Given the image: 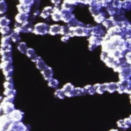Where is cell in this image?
<instances>
[{"label":"cell","instance_id":"obj_1","mask_svg":"<svg viewBox=\"0 0 131 131\" xmlns=\"http://www.w3.org/2000/svg\"><path fill=\"white\" fill-rule=\"evenodd\" d=\"M116 91L119 93H126L131 94V80L129 79L120 80L117 83Z\"/></svg>","mask_w":131,"mask_h":131},{"label":"cell","instance_id":"obj_2","mask_svg":"<svg viewBox=\"0 0 131 131\" xmlns=\"http://www.w3.org/2000/svg\"><path fill=\"white\" fill-rule=\"evenodd\" d=\"M8 116L11 122L17 123L23 120L24 117V113L20 110L15 108Z\"/></svg>","mask_w":131,"mask_h":131},{"label":"cell","instance_id":"obj_3","mask_svg":"<svg viewBox=\"0 0 131 131\" xmlns=\"http://www.w3.org/2000/svg\"><path fill=\"white\" fill-rule=\"evenodd\" d=\"M0 69L2 70L3 73L5 77L11 76L13 72L12 63L9 61H2L0 63Z\"/></svg>","mask_w":131,"mask_h":131},{"label":"cell","instance_id":"obj_4","mask_svg":"<svg viewBox=\"0 0 131 131\" xmlns=\"http://www.w3.org/2000/svg\"><path fill=\"white\" fill-rule=\"evenodd\" d=\"M49 26L44 23H39L34 26L33 33L37 35H44L49 32Z\"/></svg>","mask_w":131,"mask_h":131},{"label":"cell","instance_id":"obj_5","mask_svg":"<svg viewBox=\"0 0 131 131\" xmlns=\"http://www.w3.org/2000/svg\"><path fill=\"white\" fill-rule=\"evenodd\" d=\"M0 105L2 108L3 113L5 115H8L11 111L15 109V105L11 102L2 101Z\"/></svg>","mask_w":131,"mask_h":131},{"label":"cell","instance_id":"obj_6","mask_svg":"<svg viewBox=\"0 0 131 131\" xmlns=\"http://www.w3.org/2000/svg\"><path fill=\"white\" fill-rule=\"evenodd\" d=\"M12 50H4L0 49V54L1 55L2 61H9L13 62L12 59Z\"/></svg>","mask_w":131,"mask_h":131},{"label":"cell","instance_id":"obj_7","mask_svg":"<svg viewBox=\"0 0 131 131\" xmlns=\"http://www.w3.org/2000/svg\"><path fill=\"white\" fill-rule=\"evenodd\" d=\"M120 80L129 79L131 77V67L126 66L119 73Z\"/></svg>","mask_w":131,"mask_h":131},{"label":"cell","instance_id":"obj_8","mask_svg":"<svg viewBox=\"0 0 131 131\" xmlns=\"http://www.w3.org/2000/svg\"><path fill=\"white\" fill-rule=\"evenodd\" d=\"M30 16L29 13H18L16 15L15 19L16 23L20 24H23L29 20Z\"/></svg>","mask_w":131,"mask_h":131},{"label":"cell","instance_id":"obj_9","mask_svg":"<svg viewBox=\"0 0 131 131\" xmlns=\"http://www.w3.org/2000/svg\"><path fill=\"white\" fill-rule=\"evenodd\" d=\"M74 87L71 83H68L66 84L62 88V90L65 94V96L69 97L74 96Z\"/></svg>","mask_w":131,"mask_h":131},{"label":"cell","instance_id":"obj_10","mask_svg":"<svg viewBox=\"0 0 131 131\" xmlns=\"http://www.w3.org/2000/svg\"><path fill=\"white\" fill-rule=\"evenodd\" d=\"M34 26L32 22L28 20V21L21 25V33H32L33 31Z\"/></svg>","mask_w":131,"mask_h":131},{"label":"cell","instance_id":"obj_11","mask_svg":"<svg viewBox=\"0 0 131 131\" xmlns=\"http://www.w3.org/2000/svg\"><path fill=\"white\" fill-rule=\"evenodd\" d=\"M40 73L43 76L44 79L47 81H49L52 79L53 76V71L52 69L48 66H47L45 69L40 71Z\"/></svg>","mask_w":131,"mask_h":131},{"label":"cell","instance_id":"obj_12","mask_svg":"<svg viewBox=\"0 0 131 131\" xmlns=\"http://www.w3.org/2000/svg\"><path fill=\"white\" fill-rule=\"evenodd\" d=\"M118 126L122 129H126L131 126V118H127L123 120H120L117 122Z\"/></svg>","mask_w":131,"mask_h":131},{"label":"cell","instance_id":"obj_13","mask_svg":"<svg viewBox=\"0 0 131 131\" xmlns=\"http://www.w3.org/2000/svg\"><path fill=\"white\" fill-rule=\"evenodd\" d=\"M26 54L27 56V57L30 58L31 61L34 62H35L39 57L36 54L34 49L31 48H29L27 49Z\"/></svg>","mask_w":131,"mask_h":131},{"label":"cell","instance_id":"obj_14","mask_svg":"<svg viewBox=\"0 0 131 131\" xmlns=\"http://www.w3.org/2000/svg\"><path fill=\"white\" fill-rule=\"evenodd\" d=\"M17 9L19 13H30L31 10V7L19 3L16 6Z\"/></svg>","mask_w":131,"mask_h":131},{"label":"cell","instance_id":"obj_15","mask_svg":"<svg viewBox=\"0 0 131 131\" xmlns=\"http://www.w3.org/2000/svg\"><path fill=\"white\" fill-rule=\"evenodd\" d=\"M15 131H30L28 125H26L21 121L16 123Z\"/></svg>","mask_w":131,"mask_h":131},{"label":"cell","instance_id":"obj_16","mask_svg":"<svg viewBox=\"0 0 131 131\" xmlns=\"http://www.w3.org/2000/svg\"><path fill=\"white\" fill-rule=\"evenodd\" d=\"M6 81L4 82L3 86L5 89H13L14 83L12 76L5 77Z\"/></svg>","mask_w":131,"mask_h":131},{"label":"cell","instance_id":"obj_17","mask_svg":"<svg viewBox=\"0 0 131 131\" xmlns=\"http://www.w3.org/2000/svg\"><path fill=\"white\" fill-rule=\"evenodd\" d=\"M53 12V9L51 7H46L44 8L40 13V16L43 18H47L50 15L52 14Z\"/></svg>","mask_w":131,"mask_h":131},{"label":"cell","instance_id":"obj_18","mask_svg":"<svg viewBox=\"0 0 131 131\" xmlns=\"http://www.w3.org/2000/svg\"><path fill=\"white\" fill-rule=\"evenodd\" d=\"M10 37L11 39V41L12 42H13L14 43L19 42L21 40V38L20 36V33L14 31L13 30L12 33H11V34L10 35Z\"/></svg>","mask_w":131,"mask_h":131},{"label":"cell","instance_id":"obj_19","mask_svg":"<svg viewBox=\"0 0 131 131\" xmlns=\"http://www.w3.org/2000/svg\"><path fill=\"white\" fill-rule=\"evenodd\" d=\"M105 90L107 91L108 92L112 93H114L117 89V83L114 82H110V83H104Z\"/></svg>","mask_w":131,"mask_h":131},{"label":"cell","instance_id":"obj_20","mask_svg":"<svg viewBox=\"0 0 131 131\" xmlns=\"http://www.w3.org/2000/svg\"><path fill=\"white\" fill-rule=\"evenodd\" d=\"M35 62H36V68L40 71H41L45 69L48 66L45 63V62L42 60V59L40 56L39 57L38 59L37 60V61Z\"/></svg>","mask_w":131,"mask_h":131},{"label":"cell","instance_id":"obj_21","mask_svg":"<svg viewBox=\"0 0 131 131\" xmlns=\"http://www.w3.org/2000/svg\"><path fill=\"white\" fill-rule=\"evenodd\" d=\"M11 39L10 36H3L1 39V48L4 47L11 45Z\"/></svg>","mask_w":131,"mask_h":131},{"label":"cell","instance_id":"obj_22","mask_svg":"<svg viewBox=\"0 0 131 131\" xmlns=\"http://www.w3.org/2000/svg\"><path fill=\"white\" fill-rule=\"evenodd\" d=\"M10 23V19L6 16H3L0 17V28L8 26Z\"/></svg>","mask_w":131,"mask_h":131},{"label":"cell","instance_id":"obj_23","mask_svg":"<svg viewBox=\"0 0 131 131\" xmlns=\"http://www.w3.org/2000/svg\"><path fill=\"white\" fill-rule=\"evenodd\" d=\"M17 48L18 50L22 54H26L27 50L28 49L27 43L23 41L19 42Z\"/></svg>","mask_w":131,"mask_h":131},{"label":"cell","instance_id":"obj_24","mask_svg":"<svg viewBox=\"0 0 131 131\" xmlns=\"http://www.w3.org/2000/svg\"><path fill=\"white\" fill-rule=\"evenodd\" d=\"M93 86L95 89V92L100 94H103V92L106 91L104 83V84L97 83V84H95Z\"/></svg>","mask_w":131,"mask_h":131},{"label":"cell","instance_id":"obj_25","mask_svg":"<svg viewBox=\"0 0 131 131\" xmlns=\"http://www.w3.org/2000/svg\"><path fill=\"white\" fill-rule=\"evenodd\" d=\"M12 31L9 26L0 28V33L3 36H10Z\"/></svg>","mask_w":131,"mask_h":131},{"label":"cell","instance_id":"obj_26","mask_svg":"<svg viewBox=\"0 0 131 131\" xmlns=\"http://www.w3.org/2000/svg\"><path fill=\"white\" fill-rule=\"evenodd\" d=\"M60 31V27L58 25H52L50 27L49 29V33L52 35H55L58 33Z\"/></svg>","mask_w":131,"mask_h":131},{"label":"cell","instance_id":"obj_27","mask_svg":"<svg viewBox=\"0 0 131 131\" xmlns=\"http://www.w3.org/2000/svg\"><path fill=\"white\" fill-rule=\"evenodd\" d=\"M3 94L5 96H15L16 94V90L13 89H5Z\"/></svg>","mask_w":131,"mask_h":131},{"label":"cell","instance_id":"obj_28","mask_svg":"<svg viewBox=\"0 0 131 131\" xmlns=\"http://www.w3.org/2000/svg\"><path fill=\"white\" fill-rule=\"evenodd\" d=\"M7 10V4L5 0L0 1V14H3Z\"/></svg>","mask_w":131,"mask_h":131},{"label":"cell","instance_id":"obj_29","mask_svg":"<svg viewBox=\"0 0 131 131\" xmlns=\"http://www.w3.org/2000/svg\"><path fill=\"white\" fill-rule=\"evenodd\" d=\"M48 81V86L50 88H54V89L57 88L59 84V82L58 80L56 79H54L53 78Z\"/></svg>","mask_w":131,"mask_h":131},{"label":"cell","instance_id":"obj_30","mask_svg":"<svg viewBox=\"0 0 131 131\" xmlns=\"http://www.w3.org/2000/svg\"><path fill=\"white\" fill-rule=\"evenodd\" d=\"M86 92L83 88H76L74 89V96H81L85 95Z\"/></svg>","mask_w":131,"mask_h":131},{"label":"cell","instance_id":"obj_31","mask_svg":"<svg viewBox=\"0 0 131 131\" xmlns=\"http://www.w3.org/2000/svg\"><path fill=\"white\" fill-rule=\"evenodd\" d=\"M83 89L85 90L86 93H89L90 95H94L96 92L94 86L91 85H86Z\"/></svg>","mask_w":131,"mask_h":131},{"label":"cell","instance_id":"obj_32","mask_svg":"<svg viewBox=\"0 0 131 131\" xmlns=\"http://www.w3.org/2000/svg\"><path fill=\"white\" fill-rule=\"evenodd\" d=\"M54 95H55L56 97H57V98H58L59 99H63L64 98V97L66 96L62 89H57V90H56L55 92Z\"/></svg>","mask_w":131,"mask_h":131},{"label":"cell","instance_id":"obj_33","mask_svg":"<svg viewBox=\"0 0 131 131\" xmlns=\"http://www.w3.org/2000/svg\"><path fill=\"white\" fill-rule=\"evenodd\" d=\"M35 0H19V3L28 5L30 7H32L34 4Z\"/></svg>","mask_w":131,"mask_h":131},{"label":"cell","instance_id":"obj_34","mask_svg":"<svg viewBox=\"0 0 131 131\" xmlns=\"http://www.w3.org/2000/svg\"><path fill=\"white\" fill-rule=\"evenodd\" d=\"M15 124L16 123L11 122L5 131H15Z\"/></svg>","mask_w":131,"mask_h":131},{"label":"cell","instance_id":"obj_35","mask_svg":"<svg viewBox=\"0 0 131 131\" xmlns=\"http://www.w3.org/2000/svg\"><path fill=\"white\" fill-rule=\"evenodd\" d=\"M14 99H15V96H5L3 99L2 101H9V102H13L14 101Z\"/></svg>","mask_w":131,"mask_h":131},{"label":"cell","instance_id":"obj_36","mask_svg":"<svg viewBox=\"0 0 131 131\" xmlns=\"http://www.w3.org/2000/svg\"><path fill=\"white\" fill-rule=\"evenodd\" d=\"M39 5H40V1L39 0H35L34 1V4L32 6L34 8V10H38V8L39 6Z\"/></svg>","mask_w":131,"mask_h":131},{"label":"cell","instance_id":"obj_37","mask_svg":"<svg viewBox=\"0 0 131 131\" xmlns=\"http://www.w3.org/2000/svg\"><path fill=\"white\" fill-rule=\"evenodd\" d=\"M51 2H52L53 4H55V5H57V4H58L59 3L60 0H51Z\"/></svg>","mask_w":131,"mask_h":131},{"label":"cell","instance_id":"obj_38","mask_svg":"<svg viewBox=\"0 0 131 131\" xmlns=\"http://www.w3.org/2000/svg\"><path fill=\"white\" fill-rule=\"evenodd\" d=\"M110 131H119L118 130H117V129H111V130H110Z\"/></svg>","mask_w":131,"mask_h":131},{"label":"cell","instance_id":"obj_39","mask_svg":"<svg viewBox=\"0 0 131 131\" xmlns=\"http://www.w3.org/2000/svg\"><path fill=\"white\" fill-rule=\"evenodd\" d=\"M3 99V97L1 95V94H0V101Z\"/></svg>","mask_w":131,"mask_h":131},{"label":"cell","instance_id":"obj_40","mask_svg":"<svg viewBox=\"0 0 131 131\" xmlns=\"http://www.w3.org/2000/svg\"><path fill=\"white\" fill-rule=\"evenodd\" d=\"M129 98H130V102H131V94L130 95V97H129Z\"/></svg>","mask_w":131,"mask_h":131},{"label":"cell","instance_id":"obj_41","mask_svg":"<svg viewBox=\"0 0 131 131\" xmlns=\"http://www.w3.org/2000/svg\"><path fill=\"white\" fill-rule=\"evenodd\" d=\"M130 118H131V115H130Z\"/></svg>","mask_w":131,"mask_h":131},{"label":"cell","instance_id":"obj_42","mask_svg":"<svg viewBox=\"0 0 131 131\" xmlns=\"http://www.w3.org/2000/svg\"><path fill=\"white\" fill-rule=\"evenodd\" d=\"M0 1H3V0H0Z\"/></svg>","mask_w":131,"mask_h":131}]
</instances>
